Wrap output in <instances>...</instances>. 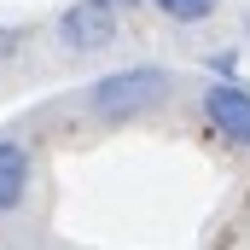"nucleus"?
<instances>
[{
  "instance_id": "3",
  "label": "nucleus",
  "mask_w": 250,
  "mask_h": 250,
  "mask_svg": "<svg viewBox=\"0 0 250 250\" xmlns=\"http://www.w3.org/2000/svg\"><path fill=\"white\" fill-rule=\"evenodd\" d=\"M204 117H209V128H215L221 140H233V146L250 151V87L245 82H215V87H204Z\"/></svg>"
},
{
  "instance_id": "2",
  "label": "nucleus",
  "mask_w": 250,
  "mask_h": 250,
  "mask_svg": "<svg viewBox=\"0 0 250 250\" xmlns=\"http://www.w3.org/2000/svg\"><path fill=\"white\" fill-rule=\"evenodd\" d=\"M59 41L70 53H105L117 41V0H70L59 12Z\"/></svg>"
},
{
  "instance_id": "5",
  "label": "nucleus",
  "mask_w": 250,
  "mask_h": 250,
  "mask_svg": "<svg viewBox=\"0 0 250 250\" xmlns=\"http://www.w3.org/2000/svg\"><path fill=\"white\" fill-rule=\"evenodd\" d=\"M169 23H204V18H215V6L221 0H151Z\"/></svg>"
},
{
  "instance_id": "1",
  "label": "nucleus",
  "mask_w": 250,
  "mask_h": 250,
  "mask_svg": "<svg viewBox=\"0 0 250 250\" xmlns=\"http://www.w3.org/2000/svg\"><path fill=\"white\" fill-rule=\"evenodd\" d=\"M169 93H175V76L163 64H128V70H111L87 87V105L99 117L123 123V117H140V111H157Z\"/></svg>"
},
{
  "instance_id": "4",
  "label": "nucleus",
  "mask_w": 250,
  "mask_h": 250,
  "mask_svg": "<svg viewBox=\"0 0 250 250\" xmlns=\"http://www.w3.org/2000/svg\"><path fill=\"white\" fill-rule=\"evenodd\" d=\"M29 146L23 140H0V215H12V209H23V198H29Z\"/></svg>"
}]
</instances>
